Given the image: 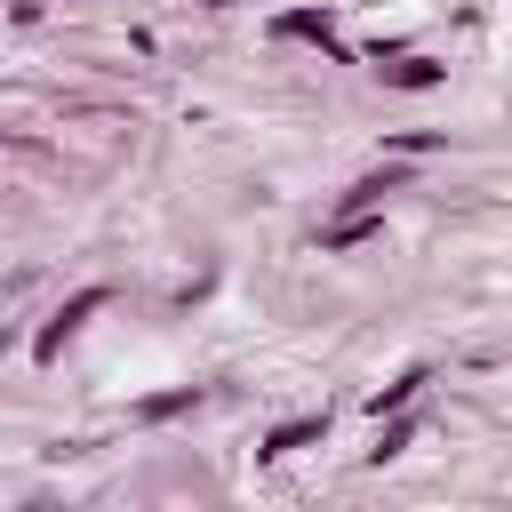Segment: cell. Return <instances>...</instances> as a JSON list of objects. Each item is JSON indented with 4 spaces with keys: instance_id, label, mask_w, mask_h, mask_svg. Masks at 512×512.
<instances>
[{
    "instance_id": "cell-1",
    "label": "cell",
    "mask_w": 512,
    "mask_h": 512,
    "mask_svg": "<svg viewBox=\"0 0 512 512\" xmlns=\"http://www.w3.org/2000/svg\"><path fill=\"white\" fill-rule=\"evenodd\" d=\"M104 304H112V288H80V296H64V304L40 320V336H32V360L48 368V360H56V352H64V344H72V336H80V328L104 312Z\"/></svg>"
},
{
    "instance_id": "cell-2",
    "label": "cell",
    "mask_w": 512,
    "mask_h": 512,
    "mask_svg": "<svg viewBox=\"0 0 512 512\" xmlns=\"http://www.w3.org/2000/svg\"><path fill=\"white\" fill-rule=\"evenodd\" d=\"M272 40H312L320 56H344V48H336V16H328V8H280V16H272Z\"/></svg>"
},
{
    "instance_id": "cell-3",
    "label": "cell",
    "mask_w": 512,
    "mask_h": 512,
    "mask_svg": "<svg viewBox=\"0 0 512 512\" xmlns=\"http://www.w3.org/2000/svg\"><path fill=\"white\" fill-rule=\"evenodd\" d=\"M376 72H384V88H408V96H416V88H440V80H448V64H440V56H416V48L384 56Z\"/></svg>"
},
{
    "instance_id": "cell-4",
    "label": "cell",
    "mask_w": 512,
    "mask_h": 512,
    "mask_svg": "<svg viewBox=\"0 0 512 512\" xmlns=\"http://www.w3.org/2000/svg\"><path fill=\"white\" fill-rule=\"evenodd\" d=\"M368 240H384V208H344L336 224H320V248L336 256V248H368Z\"/></svg>"
},
{
    "instance_id": "cell-5",
    "label": "cell",
    "mask_w": 512,
    "mask_h": 512,
    "mask_svg": "<svg viewBox=\"0 0 512 512\" xmlns=\"http://www.w3.org/2000/svg\"><path fill=\"white\" fill-rule=\"evenodd\" d=\"M312 440H328V408H312V416H288V424H272L256 456H296V448H312Z\"/></svg>"
},
{
    "instance_id": "cell-6",
    "label": "cell",
    "mask_w": 512,
    "mask_h": 512,
    "mask_svg": "<svg viewBox=\"0 0 512 512\" xmlns=\"http://www.w3.org/2000/svg\"><path fill=\"white\" fill-rule=\"evenodd\" d=\"M192 408H200V384H176V392L136 400V424H168V416H192Z\"/></svg>"
},
{
    "instance_id": "cell-7",
    "label": "cell",
    "mask_w": 512,
    "mask_h": 512,
    "mask_svg": "<svg viewBox=\"0 0 512 512\" xmlns=\"http://www.w3.org/2000/svg\"><path fill=\"white\" fill-rule=\"evenodd\" d=\"M424 384H432V376H424V368H400V376H392V384H384V392H376V400H368V416H392V408H408V400H416V392H424Z\"/></svg>"
},
{
    "instance_id": "cell-8",
    "label": "cell",
    "mask_w": 512,
    "mask_h": 512,
    "mask_svg": "<svg viewBox=\"0 0 512 512\" xmlns=\"http://www.w3.org/2000/svg\"><path fill=\"white\" fill-rule=\"evenodd\" d=\"M376 424H384V416H376ZM408 432H416V424H408V416H400V408H392V424H384V432H376V448H368V464H392V456H400V448H408Z\"/></svg>"
},
{
    "instance_id": "cell-9",
    "label": "cell",
    "mask_w": 512,
    "mask_h": 512,
    "mask_svg": "<svg viewBox=\"0 0 512 512\" xmlns=\"http://www.w3.org/2000/svg\"><path fill=\"white\" fill-rule=\"evenodd\" d=\"M384 144H392V152H440L448 136H440V128H400V136H384Z\"/></svg>"
},
{
    "instance_id": "cell-10",
    "label": "cell",
    "mask_w": 512,
    "mask_h": 512,
    "mask_svg": "<svg viewBox=\"0 0 512 512\" xmlns=\"http://www.w3.org/2000/svg\"><path fill=\"white\" fill-rule=\"evenodd\" d=\"M208 8H232V0H208Z\"/></svg>"
},
{
    "instance_id": "cell-11",
    "label": "cell",
    "mask_w": 512,
    "mask_h": 512,
    "mask_svg": "<svg viewBox=\"0 0 512 512\" xmlns=\"http://www.w3.org/2000/svg\"><path fill=\"white\" fill-rule=\"evenodd\" d=\"M0 352H8V336H0Z\"/></svg>"
}]
</instances>
